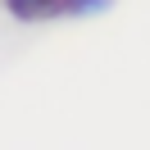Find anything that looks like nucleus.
Here are the masks:
<instances>
[{
    "mask_svg": "<svg viewBox=\"0 0 150 150\" xmlns=\"http://www.w3.org/2000/svg\"><path fill=\"white\" fill-rule=\"evenodd\" d=\"M118 0H64V18H100Z\"/></svg>",
    "mask_w": 150,
    "mask_h": 150,
    "instance_id": "2",
    "label": "nucleus"
},
{
    "mask_svg": "<svg viewBox=\"0 0 150 150\" xmlns=\"http://www.w3.org/2000/svg\"><path fill=\"white\" fill-rule=\"evenodd\" d=\"M5 9L18 23H46V18L64 14V0H5Z\"/></svg>",
    "mask_w": 150,
    "mask_h": 150,
    "instance_id": "1",
    "label": "nucleus"
}]
</instances>
